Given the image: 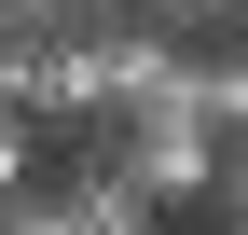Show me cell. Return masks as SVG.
<instances>
[{"label":"cell","mask_w":248,"mask_h":235,"mask_svg":"<svg viewBox=\"0 0 248 235\" xmlns=\"http://www.w3.org/2000/svg\"><path fill=\"white\" fill-rule=\"evenodd\" d=\"M0 28H83V0H0Z\"/></svg>","instance_id":"5b68a950"},{"label":"cell","mask_w":248,"mask_h":235,"mask_svg":"<svg viewBox=\"0 0 248 235\" xmlns=\"http://www.w3.org/2000/svg\"><path fill=\"white\" fill-rule=\"evenodd\" d=\"M0 235H83L69 180H28V194H0Z\"/></svg>","instance_id":"6da1fadb"},{"label":"cell","mask_w":248,"mask_h":235,"mask_svg":"<svg viewBox=\"0 0 248 235\" xmlns=\"http://www.w3.org/2000/svg\"><path fill=\"white\" fill-rule=\"evenodd\" d=\"M207 208H221V221H248V138H221V180H207Z\"/></svg>","instance_id":"277c9868"},{"label":"cell","mask_w":248,"mask_h":235,"mask_svg":"<svg viewBox=\"0 0 248 235\" xmlns=\"http://www.w3.org/2000/svg\"><path fill=\"white\" fill-rule=\"evenodd\" d=\"M221 235H248V221H221Z\"/></svg>","instance_id":"8992f818"},{"label":"cell","mask_w":248,"mask_h":235,"mask_svg":"<svg viewBox=\"0 0 248 235\" xmlns=\"http://www.w3.org/2000/svg\"><path fill=\"white\" fill-rule=\"evenodd\" d=\"M152 28H179V42H207V28H248V0H138Z\"/></svg>","instance_id":"3957f363"},{"label":"cell","mask_w":248,"mask_h":235,"mask_svg":"<svg viewBox=\"0 0 248 235\" xmlns=\"http://www.w3.org/2000/svg\"><path fill=\"white\" fill-rule=\"evenodd\" d=\"M42 138H55L42 111H14V97H0V194H28V180H42Z\"/></svg>","instance_id":"7a4b0ae2"}]
</instances>
